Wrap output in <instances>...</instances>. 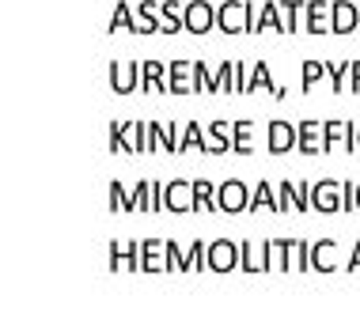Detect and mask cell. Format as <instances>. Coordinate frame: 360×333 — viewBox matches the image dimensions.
Returning a JSON list of instances; mask_svg holds the SVG:
<instances>
[{
  "label": "cell",
  "instance_id": "20",
  "mask_svg": "<svg viewBox=\"0 0 360 333\" xmlns=\"http://www.w3.org/2000/svg\"><path fill=\"white\" fill-rule=\"evenodd\" d=\"M334 148H345V152L356 148V129L349 122H326V152Z\"/></svg>",
  "mask_w": 360,
  "mask_h": 333
},
{
  "label": "cell",
  "instance_id": "17",
  "mask_svg": "<svg viewBox=\"0 0 360 333\" xmlns=\"http://www.w3.org/2000/svg\"><path fill=\"white\" fill-rule=\"evenodd\" d=\"M106 31H133V34H144V19L133 12V4L129 0H118V8H114V15H110V27Z\"/></svg>",
  "mask_w": 360,
  "mask_h": 333
},
{
  "label": "cell",
  "instance_id": "8",
  "mask_svg": "<svg viewBox=\"0 0 360 333\" xmlns=\"http://www.w3.org/2000/svg\"><path fill=\"white\" fill-rule=\"evenodd\" d=\"M311 209L315 212H342V182H334V178L311 182Z\"/></svg>",
  "mask_w": 360,
  "mask_h": 333
},
{
  "label": "cell",
  "instance_id": "14",
  "mask_svg": "<svg viewBox=\"0 0 360 333\" xmlns=\"http://www.w3.org/2000/svg\"><path fill=\"white\" fill-rule=\"evenodd\" d=\"M110 269L114 273H144L141 269V242H110Z\"/></svg>",
  "mask_w": 360,
  "mask_h": 333
},
{
  "label": "cell",
  "instance_id": "2",
  "mask_svg": "<svg viewBox=\"0 0 360 333\" xmlns=\"http://www.w3.org/2000/svg\"><path fill=\"white\" fill-rule=\"evenodd\" d=\"M250 19H255V4H250V0H224L217 8V31L250 34Z\"/></svg>",
  "mask_w": 360,
  "mask_h": 333
},
{
  "label": "cell",
  "instance_id": "11",
  "mask_svg": "<svg viewBox=\"0 0 360 333\" xmlns=\"http://www.w3.org/2000/svg\"><path fill=\"white\" fill-rule=\"evenodd\" d=\"M217 27V4L209 0H190L186 4V31L190 34H209Z\"/></svg>",
  "mask_w": 360,
  "mask_h": 333
},
{
  "label": "cell",
  "instance_id": "3",
  "mask_svg": "<svg viewBox=\"0 0 360 333\" xmlns=\"http://www.w3.org/2000/svg\"><path fill=\"white\" fill-rule=\"evenodd\" d=\"M114 152H148V122H110Z\"/></svg>",
  "mask_w": 360,
  "mask_h": 333
},
{
  "label": "cell",
  "instance_id": "18",
  "mask_svg": "<svg viewBox=\"0 0 360 333\" xmlns=\"http://www.w3.org/2000/svg\"><path fill=\"white\" fill-rule=\"evenodd\" d=\"M300 144V129H292V122H269V152H292Z\"/></svg>",
  "mask_w": 360,
  "mask_h": 333
},
{
  "label": "cell",
  "instance_id": "38",
  "mask_svg": "<svg viewBox=\"0 0 360 333\" xmlns=\"http://www.w3.org/2000/svg\"><path fill=\"white\" fill-rule=\"evenodd\" d=\"M311 209V182H296V212Z\"/></svg>",
  "mask_w": 360,
  "mask_h": 333
},
{
  "label": "cell",
  "instance_id": "39",
  "mask_svg": "<svg viewBox=\"0 0 360 333\" xmlns=\"http://www.w3.org/2000/svg\"><path fill=\"white\" fill-rule=\"evenodd\" d=\"M353 209H356V185L342 182V212H353Z\"/></svg>",
  "mask_w": 360,
  "mask_h": 333
},
{
  "label": "cell",
  "instance_id": "30",
  "mask_svg": "<svg viewBox=\"0 0 360 333\" xmlns=\"http://www.w3.org/2000/svg\"><path fill=\"white\" fill-rule=\"evenodd\" d=\"M190 148H201V152H209V136L201 133V122H186V129H182L179 152H190Z\"/></svg>",
  "mask_w": 360,
  "mask_h": 333
},
{
  "label": "cell",
  "instance_id": "26",
  "mask_svg": "<svg viewBox=\"0 0 360 333\" xmlns=\"http://www.w3.org/2000/svg\"><path fill=\"white\" fill-rule=\"evenodd\" d=\"M193 91V61H171V95Z\"/></svg>",
  "mask_w": 360,
  "mask_h": 333
},
{
  "label": "cell",
  "instance_id": "10",
  "mask_svg": "<svg viewBox=\"0 0 360 333\" xmlns=\"http://www.w3.org/2000/svg\"><path fill=\"white\" fill-rule=\"evenodd\" d=\"M141 68L144 65H137V61H114L110 65V87L118 95H129V91H141Z\"/></svg>",
  "mask_w": 360,
  "mask_h": 333
},
{
  "label": "cell",
  "instance_id": "21",
  "mask_svg": "<svg viewBox=\"0 0 360 333\" xmlns=\"http://www.w3.org/2000/svg\"><path fill=\"white\" fill-rule=\"evenodd\" d=\"M307 8V0H277V31L292 34L300 31V12Z\"/></svg>",
  "mask_w": 360,
  "mask_h": 333
},
{
  "label": "cell",
  "instance_id": "27",
  "mask_svg": "<svg viewBox=\"0 0 360 333\" xmlns=\"http://www.w3.org/2000/svg\"><path fill=\"white\" fill-rule=\"evenodd\" d=\"M274 72H269L266 61H250V76H247V95L250 91H274Z\"/></svg>",
  "mask_w": 360,
  "mask_h": 333
},
{
  "label": "cell",
  "instance_id": "37",
  "mask_svg": "<svg viewBox=\"0 0 360 333\" xmlns=\"http://www.w3.org/2000/svg\"><path fill=\"white\" fill-rule=\"evenodd\" d=\"M326 72V61H304V91H311Z\"/></svg>",
  "mask_w": 360,
  "mask_h": 333
},
{
  "label": "cell",
  "instance_id": "4",
  "mask_svg": "<svg viewBox=\"0 0 360 333\" xmlns=\"http://www.w3.org/2000/svg\"><path fill=\"white\" fill-rule=\"evenodd\" d=\"M167 261L171 273H193L198 266H209V247H201V239L190 250H182L179 242H167Z\"/></svg>",
  "mask_w": 360,
  "mask_h": 333
},
{
  "label": "cell",
  "instance_id": "42",
  "mask_svg": "<svg viewBox=\"0 0 360 333\" xmlns=\"http://www.w3.org/2000/svg\"><path fill=\"white\" fill-rule=\"evenodd\" d=\"M356 209H360V182H356Z\"/></svg>",
  "mask_w": 360,
  "mask_h": 333
},
{
  "label": "cell",
  "instance_id": "28",
  "mask_svg": "<svg viewBox=\"0 0 360 333\" xmlns=\"http://www.w3.org/2000/svg\"><path fill=\"white\" fill-rule=\"evenodd\" d=\"M277 212V193H274V182H258L255 190H250V212Z\"/></svg>",
  "mask_w": 360,
  "mask_h": 333
},
{
  "label": "cell",
  "instance_id": "32",
  "mask_svg": "<svg viewBox=\"0 0 360 333\" xmlns=\"http://www.w3.org/2000/svg\"><path fill=\"white\" fill-rule=\"evenodd\" d=\"M193 91H209L217 95V72L205 61H193Z\"/></svg>",
  "mask_w": 360,
  "mask_h": 333
},
{
  "label": "cell",
  "instance_id": "1",
  "mask_svg": "<svg viewBox=\"0 0 360 333\" xmlns=\"http://www.w3.org/2000/svg\"><path fill=\"white\" fill-rule=\"evenodd\" d=\"M110 209L114 212H152V178L125 190L122 182H110Z\"/></svg>",
  "mask_w": 360,
  "mask_h": 333
},
{
  "label": "cell",
  "instance_id": "23",
  "mask_svg": "<svg viewBox=\"0 0 360 333\" xmlns=\"http://www.w3.org/2000/svg\"><path fill=\"white\" fill-rule=\"evenodd\" d=\"M141 91H152V95H160V91H171V80H167V68H163V61H144L141 68Z\"/></svg>",
  "mask_w": 360,
  "mask_h": 333
},
{
  "label": "cell",
  "instance_id": "19",
  "mask_svg": "<svg viewBox=\"0 0 360 333\" xmlns=\"http://www.w3.org/2000/svg\"><path fill=\"white\" fill-rule=\"evenodd\" d=\"M311 269L315 273H334L338 269V242L334 239L311 242Z\"/></svg>",
  "mask_w": 360,
  "mask_h": 333
},
{
  "label": "cell",
  "instance_id": "15",
  "mask_svg": "<svg viewBox=\"0 0 360 333\" xmlns=\"http://www.w3.org/2000/svg\"><path fill=\"white\" fill-rule=\"evenodd\" d=\"M186 31V4L179 0H160V34Z\"/></svg>",
  "mask_w": 360,
  "mask_h": 333
},
{
  "label": "cell",
  "instance_id": "25",
  "mask_svg": "<svg viewBox=\"0 0 360 333\" xmlns=\"http://www.w3.org/2000/svg\"><path fill=\"white\" fill-rule=\"evenodd\" d=\"M179 141H182V136L174 133V125L167 129L163 122H148V152H155V148H163V152H179Z\"/></svg>",
  "mask_w": 360,
  "mask_h": 333
},
{
  "label": "cell",
  "instance_id": "29",
  "mask_svg": "<svg viewBox=\"0 0 360 333\" xmlns=\"http://www.w3.org/2000/svg\"><path fill=\"white\" fill-rule=\"evenodd\" d=\"M193 197H198V209H205V212H220L217 185H212V182H205V178H193Z\"/></svg>",
  "mask_w": 360,
  "mask_h": 333
},
{
  "label": "cell",
  "instance_id": "12",
  "mask_svg": "<svg viewBox=\"0 0 360 333\" xmlns=\"http://www.w3.org/2000/svg\"><path fill=\"white\" fill-rule=\"evenodd\" d=\"M296 129H300V144H296V152H304V155H319V152H326V122H315V117H307V122H300Z\"/></svg>",
  "mask_w": 360,
  "mask_h": 333
},
{
  "label": "cell",
  "instance_id": "24",
  "mask_svg": "<svg viewBox=\"0 0 360 333\" xmlns=\"http://www.w3.org/2000/svg\"><path fill=\"white\" fill-rule=\"evenodd\" d=\"M292 242L296 239H269V273H292Z\"/></svg>",
  "mask_w": 360,
  "mask_h": 333
},
{
  "label": "cell",
  "instance_id": "43",
  "mask_svg": "<svg viewBox=\"0 0 360 333\" xmlns=\"http://www.w3.org/2000/svg\"><path fill=\"white\" fill-rule=\"evenodd\" d=\"M356 152H360V125H356Z\"/></svg>",
  "mask_w": 360,
  "mask_h": 333
},
{
  "label": "cell",
  "instance_id": "13",
  "mask_svg": "<svg viewBox=\"0 0 360 333\" xmlns=\"http://www.w3.org/2000/svg\"><path fill=\"white\" fill-rule=\"evenodd\" d=\"M141 269L144 273H171L167 239H144L141 242Z\"/></svg>",
  "mask_w": 360,
  "mask_h": 333
},
{
  "label": "cell",
  "instance_id": "41",
  "mask_svg": "<svg viewBox=\"0 0 360 333\" xmlns=\"http://www.w3.org/2000/svg\"><path fill=\"white\" fill-rule=\"evenodd\" d=\"M353 91H360V61H353Z\"/></svg>",
  "mask_w": 360,
  "mask_h": 333
},
{
  "label": "cell",
  "instance_id": "5",
  "mask_svg": "<svg viewBox=\"0 0 360 333\" xmlns=\"http://www.w3.org/2000/svg\"><path fill=\"white\" fill-rule=\"evenodd\" d=\"M236 266H243V242H231V239L209 242V269L212 273H231Z\"/></svg>",
  "mask_w": 360,
  "mask_h": 333
},
{
  "label": "cell",
  "instance_id": "35",
  "mask_svg": "<svg viewBox=\"0 0 360 333\" xmlns=\"http://www.w3.org/2000/svg\"><path fill=\"white\" fill-rule=\"evenodd\" d=\"M231 144H236V152H239V155L255 152V148H250V122H236V133H231Z\"/></svg>",
  "mask_w": 360,
  "mask_h": 333
},
{
  "label": "cell",
  "instance_id": "31",
  "mask_svg": "<svg viewBox=\"0 0 360 333\" xmlns=\"http://www.w3.org/2000/svg\"><path fill=\"white\" fill-rule=\"evenodd\" d=\"M220 152H236V144L228 141V122H212L209 129V155H220Z\"/></svg>",
  "mask_w": 360,
  "mask_h": 333
},
{
  "label": "cell",
  "instance_id": "34",
  "mask_svg": "<svg viewBox=\"0 0 360 333\" xmlns=\"http://www.w3.org/2000/svg\"><path fill=\"white\" fill-rule=\"evenodd\" d=\"M296 209V182L285 178V182H277V212H292Z\"/></svg>",
  "mask_w": 360,
  "mask_h": 333
},
{
  "label": "cell",
  "instance_id": "36",
  "mask_svg": "<svg viewBox=\"0 0 360 333\" xmlns=\"http://www.w3.org/2000/svg\"><path fill=\"white\" fill-rule=\"evenodd\" d=\"M292 261H296L300 273H307L311 269V242H304V239L292 242Z\"/></svg>",
  "mask_w": 360,
  "mask_h": 333
},
{
  "label": "cell",
  "instance_id": "16",
  "mask_svg": "<svg viewBox=\"0 0 360 333\" xmlns=\"http://www.w3.org/2000/svg\"><path fill=\"white\" fill-rule=\"evenodd\" d=\"M360 27V8L353 0H334V27L330 34H353Z\"/></svg>",
  "mask_w": 360,
  "mask_h": 333
},
{
  "label": "cell",
  "instance_id": "6",
  "mask_svg": "<svg viewBox=\"0 0 360 333\" xmlns=\"http://www.w3.org/2000/svg\"><path fill=\"white\" fill-rule=\"evenodd\" d=\"M217 201H220V212H250V190L247 182L239 178H228L217 185Z\"/></svg>",
  "mask_w": 360,
  "mask_h": 333
},
{
  "label": "cell",
  "instance_id": "22",
  "mask_svg": "<svg viewBox=\"0 0 360 333\" xmlns=\"http://www.w3.org/2000/svg\"><path fill=\"white\" fill-rule=\"evenodd\" d=\"M243 273H269V250L266 242H243Z\"/></svg>",
  "mask_w": 360,
  "mask_h": 333
},
{
  "label": "cell",
  "instance_id": "9",
  "mask_svg": "<svg viewBox=\"0 0 360 333\" xmlns=\"http://www.w3.org/2000/svg\"><path fill=\"white\" fill-rule=\"evenodd\" d=\"M334 27V0H307L304 8V31L307 34H326Z\"/></svg>",
  "mask_w": 360,
  "mask_h": 333
},
{
  "label": "cell",
  "instance_id": "7",
  "mask_svg": "<svg viewBox=\"0 0 360 333\" xmlns=\"http://www.w3.org/2000/svg\"><path fill=\"white\" fill-rule=\"evenodd\" d=\"M163 209L167 212H198V197H193V182L174 178L171 185H163Z\"/></svg>",
  "mask_w": 360,
  "mask_h": 333
},
{
  "label": "cell",
  "instance_id": "33",
  "mask_svg": "<svg viewBox=\"0 0 360 333\" xmlns=\"http://www.w3.org/2000/svg\"><path fill=\"white\" fill-rule=\"evenodd\" d=\"M326 72H330V87L345 91V76L353 72V61H326Z\"/></svg>",
  "mask_w": 360,
  "mask_h": 333
},
{
  "label": "cell",
  "instance_id": "40",
  "mask_svg": "<svg viewBox=\"0 0 360 333\" xmlns=\"http://www.w3.org/2000/svg\"><path fill=\"white\" fill-rule=\"evenodd\" d=\"M349 269H360V242H353V258H349Z\"/></svg>",
  "mask_w": 360,
  "mask_h": 333
}]
</instances>
